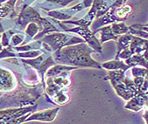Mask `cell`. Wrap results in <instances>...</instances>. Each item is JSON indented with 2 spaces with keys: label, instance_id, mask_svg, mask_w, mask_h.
<instances>
[{
  "label": "cell",
  "instance_id": "ffe728a7",
  "mask_svg": "<svg viewBox=\"0 0 148 124\" xmlns=\"http://www.w3.org/2000/svg\"><path fill=\"white\" fill-rule=\"evenodd\" d=\"M111 27H112V31L115 35L119 37L120 35L123 34H126L129 33V26H126L124 22H120V23H112L111 24Z\"/></svg>",
  "mask_w": 148,
  "mask_h": 124
},
{
  "label": "cell",
  "instance_id": "e0dca14e",
  "mask_svg": "<svg viewBox=\"0 0 148 124\" xmlns=\"http://www.w3.org/2000/svg\"><path fill=\"white\" fill-rule=\"evenodd\" d=\"M77 67H70L68 65H54L53 67H51L46 74V77H53V76H56L58 74H61L64 72L67 71H72L76 69Z\"/></svg>",
  "mask_w": 148,
  "mask_h": 124
},
{
  "label": "cell",
  "instance_id": "484cf974",
  "mask_svg": "<svg viewBox=\"0 0 148 124\" xmlns=\"http://www.w3.org/2000/svg\"><path fill=\"white\" fill-rule=\"evenodd\" d=\"M143 118L146 123H148V110H145L143 114Z\"/></svg>",
  "mask_w": 148,
  "mask_h": 124
},
{
  "label": "cell",
  "instance_id": "f546056e",
  "mask_svg": "<svg viewBox=\"0 0 148 124\" xmlns=\"http://www.w3.org/2000/svg\"><path fill=\"white\" fill-rule=\"evenodd\" d=\"M1 38H2V35H1V33H0V51L3 49V46L1 44Z\"/></svg>",
  "mask_w": 148,
  "mask_h": 124
},
{
  "label": "cell",
  "instance_id": "9a60e30c",
  "mask_svg": "<svg viewBox=\"0 0 148 124\" xmlns=\"http://www.w3.org/2000/svg\"><path fill=\"white\" fill-rule=\"evenodd\" d=\"M125 63L131 67L140 66L145 68H148V60L145 58L143 53L141 54H132L130 58L125 59Z\"/></svg>",
  "mask_w": 148,
  "mask_h": 124
},
{
  "label": "cell",
  "instance_id": "5bb4252c",
  "mask_svg": "<svg viewBox=\"0 0 148 124\" xmlns=\"http://www.w3.org/2000/svg\"><path fill=\"white\" fill-rule=\"evenodd\" d=\"M102 67L107 70H124V71H127L129 68H131V67L129 65H127L125 62H124L121 59H113V60H110L107 62H104L102 65Z\"/></svg>",
  "mask_w": 148,
  "mask_h": 124
},
{
  "label": "cell",
  "instance_id": "30bf717a",
  "mask_svg": "<svg viewBox=\"0 0 148 124\" xmlns=\"http://www.w3.org/2000/svg\"><path fill=\"white\" fill-rule=\"evenodd\" d=\"M15 87V79L13 74L8 71L0 68V88L10 91Z\"/></svg>",
  "mask_w": 148,
  "mask_h": 124
},
{
  "label": "cell",
  "instance_id": "ba28073f",
  "mask_svg": "<svg viewBox=\"0 0 148 124\" xmlns=\"http://www.w3.org/2000/svg\"><path fill=\"white\" fill-rule=\"evenodd\" d=\"M59 110H60V108H55L47 109V110L40 111V112L32 113L25 120V122L31 121H45V122H51L56 118Z\"/></svg>",
  "mask_w": 148,
  "mask_h": 124
},
{
  "label": "cell",
  "instance_id": "7402d4cb",
  "mask_svg": "<svg viewBox=\"0 0 148 124\" xmlns=\"http://www.w3.org/2000/svg\"><path fill=\"white\" fill-rule=\"evenodd\" d=\"M17 53L13 52V47L12 46H8L6 47H3V49L0 51V59L5 58H16Z\"/></svg>",
  "mask_w": 148,
  "mask_h": 124
},
{
  "label": "cell",
  "instance_id": "44dd1931",
  "mask_svg": "<svg viewBox=\"0 0 148 124\" xmlns=\"http://www.w3.org/2000/svg\"><path fill=\"white\" fill-rule=\"evenodd\" d=\"M44 51L42 50H39V49H36V50H31V51H27V52H20L18 53H17V56H18L19 58L21 59H24V58H28V59H34V58H36L38 56H40V54L43 53Z\"/></svg>",
  "mask_w": 148,
  "mask_h": 124
},
{
  "label": "cell",
  "instance_id": "4316f807",
  "mask_svg": "<svg viewBox=\"0 0 148 124\" xmlns=\"http://www.w3.org/2000/svg\"><path fill=\"white\" fill-rule=\"evenodd\" d=\"M35 0H24V5H31L33 3H34Z\"/></svg>",
  "mask_w": 148,
  "mask_h": 124
},
{
  "label": "cell",
  "instance_id": "52a82bcc",
  "mask_svg": "<svg viewBox=\"0 0 148 124\" xmlns=\"http://www.w3.org/2000/svg\"><path fill=\"white\" fill-rule=\"evenodd\" d=\"M37 106H28L18 108H9L0 110V123H13L15 120L29 113H33Z\"/></svg>",
  "mask_w": 148,
  "mask_h": 124
},
{
  "label": "cell",
  "instance_id": "2e32d148",
  "mask_svg": "<svg viewBox=\"0 0 148 124\" xmlns=\"http://www.w3.org/2000/svg\"><path fill=\"white\" fill-rule=\"evenodd\" d=\"M132 37H133V35L131 34V33L123 34V35H120L119 37H118V39L116 40L117 52H116V54L115 59L117 58V56L119 55V53L123 50H125V49H127V48L130 47V45H131V41L132 40Z\"/></svg>",
  "mask_w": 148,
  "mask_h": 124
},
{
  "label": "cell",
  "instance_id": "d4e9b609",
  "mask_svg": "<svg viewBox=\"0 0 148 124\" xmlns=\"http://www.w3.org/2000/svg\"><path fill=\"white\" fill-rule=\"evenodd\" d=\"M132 26H133V27H135V28H138V29L144 30V31H145V32H147V33H148V26H145L144 25L136 24V25H132Z\"/></svg>",
  "mask_w": 148,
  "mask_h": 124
},
{
  "label": "cell",
  "instance_id": "7c38bea8",
  "mask_svg": "<svg viewBox=\"0 0 148 124\" xmlns=\"http://www.w3.org/2000/svg\"><path fill=\"white\" fill-rule=\"evenodd\" d=\"M73 1H75V0H46L45 3L40 4L39 5L41 9L46 11H50L51 7H53L52 9L53 10H58L67 6L69 3Z\"/></svg>",
  "mask_w": 148,
  "mask_h": 124
},
{
  "label": "cell",
  "instance_id": "d6a6232c",
  "mask_svg": "<svg viewBox=\"0 0 148 124\" xmlns=\"http://www.w3.org/2000/svg\"><path fill=\"white\" fill-rule=\"evenodd\" d=\"M2 19H3V18H0V22H1V21H2Z\"/></svg>",
  "mask_w": 148,
  "mask_h": 124
},
{
  "label": "cell",
  "instance_id": "836d02e7",
  "mask_svg": "<svg viewBox=\"0 0 148 124\" xmlns=\"http://www.w3.org/2000/svg\"><path fill=\"white\" fill-rule=\"evenodd\" d=\"M115 1H116V0H114V2H115Z\"/></svg>",
  "mask_w": 148,
  "mask_h": 124
},
{
  "label": "cell",
  "instance_id": "ac0fdd59",
  "mask_svg": "<svg viewBox=\"0 0 148 124\" xmlns=\"http://www.w3.org/2000/svg\"><path fill=\"white\" fill-rule=\"evenodd\" d=\"M39 32H40V26L37 23L35 22L29 23L25 29V33L27 36V39L25 40L24 44L29 43V41L33 40L34 38L39 33Z\"/></svg>",
  "mask_w": 148,
  "mask_h": 124
},
{
  "label": "cell",
  "instance_id": "7a4b0ae2",
  "mask_svg": "<svg viewBox=\"0 0 148 124\" xmlns=\"http://www.w3.org/2000/svg\"><path fill=\"white\" fill-rule=\"evenodd\" d=\"M15 26L18 28V30L25 29L26 25L31 23L35 22L40 26V33L35 36L36 40L42 39L46 34L60 32V29L57 27V25H53L48 19L42 18L40 13L31 5H23L20 12L18 14L17 18L14 19Z\"/></svg>",
  "mask_w": 148,
  "mask_h": 124
},
{
  "label": "cell",
  "instance_id": "8fae6325",
  "mask_svg": "<svg viewBox=\"0 0 148 124\" xmlns=\"http://www.w3.org/2000/svg\"><path fill=\"white\" fill-rule=\"evenodd\" d=\"M129 48L132 54H141L148 49V40L133 35Z\"/></svg>",
  "mask_w": 148,
  "mask_h": 124
},
{
  "label": "cell",
  "instance_id": "d6986e66",
  "mask_svg": "<svg viewBox=\"0 0 148 124\" xmlns=\"http://www.w3.org/2000/svg\"><path fill=\"white\" fill-rule=\"evenodd\" d=\"M132 7L129 5L124 4L123 5L118 7L115 11V15L117 17V18L119 19L120 22H124L127 18L129 14L132 13Z\"/></svg>",
  "mask_w": 148,
  "mask_h": 124
},
{
  "label": "cell",
  "instance_id": "8992f818",
  "mask_svg": "<svg viewBox=\"0 0 148 124\" xmlns=\"http://www.w3.org/2000/svg\"><path fill=\"white\" fill-rule=\"evenodd\" d=\"M21 60H22V62H24V63H26L28 65L32 66L34 68H35L37 71H39V73L41 75V80H42L43 85H45V82H44L45 73L51 67L56 65V61L53 59V56L51 54V52L47 51V50H45L42 54H40V56L36 57V58H34L31 59H22Z\"/></svg>",
  "mask_w": 148,
  "mask_h": 124
},
{
  "label": "cell",
  "instance_id": "83f0119b",
  "mask_svg": "<svg viewBox=\"0 0 148 124\" xmlns=\"http://www.w3.org/2000/svg\"><path fill=\"white\" fill-rule=\"evenodd\" d=\"M144 78H145V80H148V68H145V70Z\"/></svg>",
  "mask_w": 148,
  "mask_h": 124
},
{
  "label": "cell",
  "instance_id": "1f68e13d",
  "mask_svg": "<svg viewBox=\"0 0 148 124\" xmlns=\"http://www.w3.org/2000/svg\"><path fill=\"white\" fill-rule=\"evenodd\" d=\"M145 25V26H148V23H147V24H145V25Z\"/></svg>",
  "mask_w": 148,
  "mask_h": 124
},
{
  "label": "cell",
  "instance_id": "5b68a950",
  "mask_svg": "<svg viewBox=\"0 0 148 124\" xmlns=\"http://www.w3.org/2000/svg\"><path fill=\"white\" fill-rule=\"evenodd\" d=\"M53 21L60 27L62 31L67 33H77L79 35H81L83 40L88 43V45L90 47H92L97 52H102L103 51V47L101 45V42L95 37L94 33L90 29H88V26H83V25H77V27L69 29L67 26L64 25V24L62 22H61L60 20H57L55 18H53Z\"/></svg>",
  "mask_w": 148,
  "mask_h": 124
},
{
  "label": "cell",
  "instance_id": "4dcf8cb0",
  "mask_svg": "<svg viewBox=\"0 0 148 124\" xmlns=\"http://www.w3.org/2000/svg\"><path fill=\"white\" fill-rule=\"evenodd\" d=\"M127 2V0H124V4H125Z\"/></svg>",
  "mask_w": 148,
  "mask_h": 124
},
{
  "label": "cell",
  "instance_id": "603a6c76",
  "mask_svg": "<svg viewBox=\"0 0 148 124\" xmlns=\"http://www.w3.org/2000/svg\"><path fill=\"white\" fill-rule=\"evenodd\" d=\"M130 29H129V33L134 35V36H138V37H140V38H143V39H145V40H148V33L145 32L144 30H141V29H138V28H135L133 26H129Z\"/></svg>",
  "mask_w": 148,
  "mask_h": 124
},
{
  "label": "cell",
  "instance_id": "f1b7e54d",
  "mask_svg": "<svg viewBox=\"0 0 148 124\" xmlns=\"http://www.w3.org/2000/svg\"><path fill=\"white\" fill-rule=\"evenodd\" d=\"M5 32V29H4V26L2 25V23L0 22V33H3Z\"/></svg>",
  "mask_w": 148,
  "mask_h": 124
},
{
  "label": "cell",
  "instance_id": "3957f363",
  "mask_svg": "<svg viewBox=\"0 0 148 124\" xmlns=\"http://www.w3.org/2000/svg\"><path fill=\"white\" fill-rule=\"evenodd\" d=\"M106 80L110 81L117 95L125 101H129L139 93L134 80L126 77L124 70H109Z\"/></svg>",
  "mask_w": 148,
  "mask_h": 124
},
{
  "label": "cell",
  "instance_id": "6da1fadb",
  "mask_svg": "<svg viewBox=\"0 0 148 124\" xmlns=\"http://www.w3.org/2000/svg\"><path fill=\"white\" fill-rule=\"evenodd\" d=\"M97 52L86 42L67 46L53 52L54 60L58 63L77 67H93L100 69L102 66L92 59L91 53Z\"/></svg>",
  "mask_w": 148,
  "mask_h": 124
},
{
  "label": "cell",
  "instance_id": "4fadbf2b",
  "mask_svg": "<svg viewBox=\"0 0 148 124\" xmlns=\"http://www.w3.org/2000/svg\"><path fill=\"white\" fill-rule=\"evenodd\" d=\"M94 34H96L97 33H101V40L100 42L104 43L108 40H117L118 36L115 35L113 31H112V27L111 25H107V26H102L101 28H98L97 30L94 31Z\"/></svg>",
  "mask_w": 148,
  "mask_h": 124
},
{
  "label": "cell",
  "instance_id": "9c48e42d",
  "mask_svg": "<svg viewBox=\"0 0 148 124\" xmlns=\"http://www.w3.org/2000/svg\"><path fill=\"white\" fill-rule=\"evenodd\" d=\"M147 100H148V96L145 93L139 92L135 96H133L132 99L129 100V102L125 105V108L134 112H138L144 108L145 102Z\"/></svg>",
  "mask_w": 148,
  "mask_h": 124
},
{
  "label": "cell",
  "instance_id": "277c9868",
  "mask_svg": "<svg viewBox=\"0 0 148 124\" xmlns=\"http://www.w3.org/2000/svg\"><path fill=\"white\" fill-rule=\"evenodd\" d=\"M43 49L49 51L51 52H55L60 51L62 47L71 45H75L82 42H86L83 39L78 38L76 36L69 35L68 33L62 32H55L53 33H48L41 39Z\"/></svg>",
  "mask_w": 148,
  "mask_h": 124
},
{
  "label": "cell",
  "instance_id": "cb8c5ba5",
  "mask_svg": "<svg viewBox=\"0 0 148 124\" xmlns=\"http://www.w3.org/2000/svg\"><path fill=\"white\" fill-rule=\"evenodd\" d=\"M24 40H25V36L23 34H13L11 39L10 46H12V47L18 46L22 42H24Z\"/></svg>",
  "mask_w": 148,
  "mask_h": 124
}]
</instances>
